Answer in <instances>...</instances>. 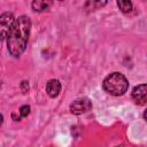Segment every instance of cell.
<instances>
[{"label":"cell","instance_id":"obj_1","mask_svg":"<svg viewBox=\"0 0 147 147\" xmlns=\"http://www.w3.org/2000/svg\"><path fill=\"white\" fill-rule=\"evenodd\" d=\"M31 29V21L28 16L22 15L16 18L13 29L7 37V47L10 55L18 57L26 47Z\"/></svg>","mask_w":147,"mask_h":147},{"label":"cell","instance_id":"obj_2","mask_svg":"<svg viewBox=\"0 0 147 147\" xmlns=\"http://www.w3.org/2000/svg\"><path fill=\"white\" fill-rule=\"evenodd\" d=\"M102 87L108 94L114 96H119L127 91L129 82L124 75L119 72H113L105 78L102 83Z\"/></svg>","mask_w":147,"mask_h":147},{"label":"cell","instance_id":"obj_3","mask_svg":"<svg viewBox=\"0 0 147 147\" xmlns=\"http://www.w3.org/2000/svg\"><path fill=\"white\" fill-rule=\"evenodd\" d=\"M15 18H14V15L11 13H2L0 15V31H1V39L5 40L10 30L13 29L14 24H15Z\"/></svg>","mask_w":147,"mask_h":147},{"label":"cell","instance_id":"obj_4","mask_svg":"<svg viewBox=\"0 0 147 147\" xmlns=\"http://www.w3.org/2000/svg\"><path fill=\"white\" fill-rule=\"evenodd\" d=\"M92 108V102L87 98H80L76 99L70 105V111L74 115H82L84 113H87Z\"/></svg>","mask_w":147,"mask_h":147},{"label":"cell","instance_id":"obj_5","mask_svg":"<svg viewBox=\"0 0 147 147\" xmlns=\"http://www.w3.org/2000/svg\"><path fill=\"white\" fill-rule=\"evenodd\" d=\"M132 99L137 105H146L147 103V84L137 85L132 90Z\"/></svg>","mask_w":147,"mask_h":147},{"label":"cell","instance_id":"obj_6","mask_svg":"<svg viewBox=\"0 0 147 147\" xmlns=\"http://www.w3.org/2000/svg\"><path fill=\"white\" fill-rule=\"evenodd\" d=\"M46 92L51 98H56L61 92V83L57 79H51L46 84Z\"/></svg>","mask_w":147,"mask_h":147},{"label":"cell","instance_id":"obj_7","mask_svg":"<svg viewBox=\"0 0 147 147\" xmlns=\"http://www.w3.org/2000/svg\"><path fill=\"white\" fill-rule=\"evenodd\" d=\"M51 6L49 1H33L32 2V8L34 11H44L45 9H47Z\"/></svg>","mask_w":147,"mask_h":147},{"label":"cell","instance_id":"obj_8","mask_svg":"<svg viewBox=\"0 0 147 147\" xmlns=\"http://www.w3.org/2000/svg\"><path fill=\"white\" fill-rule=\"evenodd\" d=\"M117 6L125 14H127V13H130L132 10V2L127 1V0H119V1H117Z\"/></svg>","mask_w":147,"mask_h":147},{"label":"cell","instance_id":"obj_9","mask_svg":"<svg viewBox=\"0 0 147 147\" xmlns=\"http://www.w3.org/2000/svg\"><path fill=\"white\" fill-rule=\"evenodd\" d=\"M20 116L21 117H26L29 114H30V106H28V105H24V106H22L21 108H20Z\"/></svg>","mask_w":147,"mask_h":147},{"label":"cell","instance_id":"obj_10","mask_svg":"<svg viewBox=\"0 0 147 147\" xmlns=\"http://www.w3.org/2000/svg\"><path fill=\"white\" fill-rule=\"evenodd\" d=\"M21 87H22L23 92H26V91L29 90V84H28V82H22V84H21Z\"/></svg>","mask_w":147,"mask_h":147},{"label":"cell","instance_id":"obj_11","mask_svg":"<svg viewBox=\"0 0 147 147\" xmlns=\"http://www.w3.org/2000/svg\"><path fill=\"white\" fill-rule=\"evenodd\" d=\"M144 118H145V121L147 122V109H146L145 113H144Z\"/></svg>","mask_w":147,"mask_h":147},{"label":"cell","instance_id":"obj_12","mask_svg":"<svg viewBox=\"0 0 147 147\" xmlns=\"http://www.w3.org/2000/svg\"><path fill=\"white\" fill-rule=\"evenodd\" d=\"M116 147H123V146H116Z\"/></svg>","mask_w":147,"mask_h":147}]
</instances>
